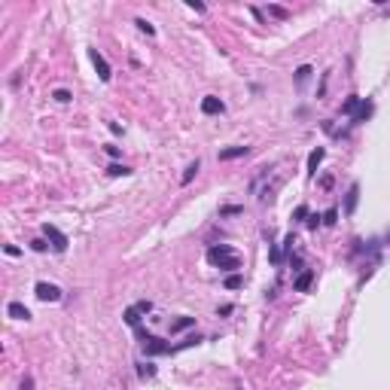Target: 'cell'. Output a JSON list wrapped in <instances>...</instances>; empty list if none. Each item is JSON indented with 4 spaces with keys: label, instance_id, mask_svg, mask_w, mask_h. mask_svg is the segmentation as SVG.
<instances>
[{
    "label": "cell",
    "instance_id": "19",
    "mask_svg": "<svg viewBox=\"0 0 390 390\" xmlns=\"http://www.w3.org/2000/svg\"><path fill=\"white\" fill-rule=\"evenodd\" d=\"M107 174H110V177H128V174H131V168H125V165H110V168H107Z\"/></svg>",
    "mask_w": 390,
    "mask_h": 390
},
{
    "label": "cell",
    "instance_id": "28",
    "mask_svg": "<svg viewBox=\"0 0 390 390\" xmlns=\"http://www.w3.org/2000/svg\"><path fill=\"white\" fill-rule=\"evenodd\" d=\"M223 214H226V217H232V214H241V207H235V204H229V207H223Z\"/></svg>",
    "mask_w": 390,
    "mask_h": 390
},
{
    "label": "cell",
    "instance_id": "20",
    "mask_svg": "<svg viewBox=\"0 0 390 390\" xmlns=\"http://www.w3.org/2000/svg\"><path fill=\"white\" fill-rule=\"evenodd\" d=\"M134 25H137V28H140V31H144V34H147V37H153V34H156V28H153V25H150V22H147V19H137V22H134Z\"/></svg>",
    "mask_w": 390,
    "mask_h": 390
},
{
    "label": "cell",
    "instance_id": "7",
    "mask_svg": "<svg viewBox=\"0 0 390 390\" xmlns=\"http://www.w3.org/2000/svg\"><path fill=\"white\" fill-rule=\"evenodd\" d=\"M229 256H235V250H232V247H229V244H220V247H210V250H207V259L210 262H220V259H229Z\"/></svg>",
    "mask_w": 390,
    "mask_h": 390
},
{
    "label": "cell",
    "instance_id": "13",
    "mask_svg": "<svg viewBox=\"0 0 390 390\" xmlns=\"http://www.w3.org/2000/svg\"><path fill=\"white\" fill-rule=\"evenodd\" d=\"M198 168H201V162H198V158H195L192 165H186V171H183V177H180V183H183V186H189V183H192V177L198 174Z\"/></svg>",
    "mask_w": 390,
    "mask_h": 390
},
{
    "label": "cell",
    "instance_id": "3",
    "mask_svg": "<svg viewBox=\"0 0 390 390\" xmlns=\"http://www.w3.org/2000/svg\"><path fill=\"white\" fill-rule=\"evenodd\" d=\"M144 351L150 353V357H158V353H171L174 348L168 342H162V339H156V335H147V339H144Z\"/></svg>",
    "mask_w": 390,
    "mask_h": 390
},
{
    "label": "cell",
    "instance_id": "18",
    "mask_svg": "<svg viewBox=\"0 0 390 390\" xmlns=\"http://www.w3.org/2000/svg\"><path fill=\"white\" fill-rule=\"evenodd\" d=\"M238 287H244V277L241 274H229L226 277V290H238Z\"/></svg>",
    "mask_w": 390,
    "mask_h": 390
},
{
    "label": "cell",
    "instance_id": "27",
    "mask_svg": "<svg viewBox=\"0 0 390 390\" xmlns=\"http://www.w3.org/2000/svg\"><path fill=\"white\" fill-rule=\"evenodd\" d=\"M31 247H34L37 253H43V250H46V241H40V238H37V241H31Z\"/></svg>",
    "mask_w": 390,
    "mask_h": 390
},
{
    "label": "cell",
    "instance_id": "12",
    "mask_svg": "<svg viewBox=\"0 0 390 390\" xmlns=\"http://www.w3.org/2000/svg\"><path fill=\"white\" fill-rule=\"evenodd\" d=\"M247 153H250L247 147H229V150L220 153V158H223V162H229V158H241V156H247Z\"/></svg>",
    "mask_w": 390,
    "mask_h": 390
},
{
    "label": "cell",
    "instance_id": "22",
    "mask_svg": "<svg viewBox=\"0 0 390 390\" xmlns=\"http://www.w3.org/2000/svg\"><path fill=\"white\" fill-rule=\"evenodd\" d=\"M308 77H311V67H308V64H302V67L296 70V82H305Z\"/></svg>",
    "mask_w": 390,
    "mask_h": 390
},
{
    "label": "cell",
    "instance_id": "2",
    "mask_svg": "<svg viewBox=\"0 0 390 390\" xmlns=\"http://www.w3.org/2000/svg\"><path fill=\"white\" fill-rule=\"evenodd\" d=\"M34 293H37L40 302H58L61 299V290L55 287V283H46V280H40L37 287H34Z\"/></svg>",
    "mask_w": 390,
    "mask_h": 390
},
{
    "label": "cell",
    "instance_id": "17",
    "mask_svg": "<svg viewBox=\"0 0 390 390\" xmlns=\"http://www.w3.org/2000/svg\"><path fill=\"white\" fill-rule=\"evenodd\" d=\"M369 113H372V104L366 101V104H360V110L353 113V122H366V119H369Z\"/></svg>",
    "mask_w": 390,
    "mask_h": 390
},
{
    "label": "cell",
    "instance_id": "5",
    "mask_svg": "<svg viewBox=\"0 0 390 390\" xmlns=\"http://www.w3.org/2000/svg\"><path fill=\"white\" fill-rule=\"evenodd\" d=\"M88 58H92V64H95V70H98V77H101L104 82H107V79L113 77V74H110V64H107V58H104L98 49H92V52H88Z\"/></svg>",
    "mask_w": 390,
    "mask_h": 390
},
{
    "label": "cell",
    "instance_id": "26",
    "mask_svg": "<svg viewBox=\"0 0 390 390\" xmlns=\"http://www.w3.org/2000/svg\"><path fill=\"white\" fill-rule=\"evenodd\" d=\"M137 372H140V375H144V378H150V375H156V369H153V366H140Z\"/></svg>",
    "mask_w": 390,
    "mask_h": 390
},
{
    "label": "cell",
    "instance_id": "14",
    "mask_svg": "<svg viewBox=\"0 0 390 390\" xmlns=\"http://www.w3.org/2000/svg\"><path fill=\"white\" fill-rule=\"evenodd\" d=\"M189 326H195V317H177V320L171 323V332H183Z\"/></svg>",
    "mask_w": 390,
    "mask_h": 390
},
{
    "label": "cell",
    "instance_id": "21",
    "mask_svg": "<svg viewBox=\"0 0 390 390\" xmlns=\"http://www.w3.org/2000/svg\"><path fill=\"white\" fill-rule=\"evenodd\" d=\"M52 98H55L58 104H67V101H70V92H67V88H55V92H52Z\"/></svg>",
    "mask_w": 390,
    "mask_h": 390
},
{
    "label": "cell",
    "instance_id": "10",
    "mask_svg": "<svg viewBox=\"0 0 390 390\" xmlns=\"http://www.w3.org/2000/svg\"><path fill=\"white\" fill-rule=\"evenodd\" d=\"M323 156H326L323 147H317V150L308 156V174H317V168H320V162H323Z\"/></svg>",
    "mask_w": 390,
    "mask_h": 390
},
{
    "label": "cell",
    "instance_id": "6",
    "mask_svg": "<svg viewBox=\"0 0 390 390\" xmlns=\"http://www.w3.org/2000/svg\"><path fill=\"white\" fill-rule=\"evenodd\" d=\"M223 110H226V104H223L217 95H207V98L201 101V113H204V116H214V113H223Z\"/></svg>",
    "mask_w": 390,
    "mask_h": 390
},
{
    "label": "cell",
    "instance_id": "23",
    "mask_svg": "<svg viewBox=\"0 0 390 390\" xmlns=\"http://www.w3.org/2000/svg\"><path fill=\"white\" fill-rule=\"evenodd\" d=\"M335 217H339V210H335V207H329L326 214H323V223H326V226H332V223H335Z\"/></svg>",
    "mask_w": 390,
    "mask_h": 390
},
{
    "label": "cell",
    "instance_id": "29",
    "mask_svg": "<svg viewBox=\"0 0 390 390\" xmlns=\"http://www.w3.org/2000/svg\"><path fill=\"white\" fill-rule=\"evenodd\" d=\"M19 390H34V378H31V375H28V378H25V381H22V387H19Z\"/></svg>",
    "mask_w": 390,
    "mask_h": 390
},
{
    "label": "cell",
    "instance_id": "9",
    "mask_svg": "<svg viewBox=\"0 0 390 390\" xmlns=\"http://www.w3.org/2000/svg\"><path fill=\"white\" fill-rule=\"evenodd\" d=\"M6 314L15 317V320H28V317H31V311H28L22 302H9V305H6Z\"/></svg>",
    "mask_w": 390,
    "mask_h": 390
},
{
    "label": "cell",
    "instance_id": "8",
    "mask_svg": "<svg viewBox=\"0 0 390 390\" xmlns=\"http://www.w3.org/2000/svg\"><path fill=\"white\" fill-rule=\"evenodd\" d=\"M357 201H360V183H351L348 198H345V214H353V210H357Z\"/></svg>",
    "mask_w": 390,
    "mask_h": 390
},
{
    "label": "cell",
    "instance_id": "30",
    "mask_svg": "<svg viewBox=\"0 0 390 390\" xmlns=\"http://www.w3.org/2000/svg\"><path fill=\"white\" fill-rule=\"evenodd\" d=\"M189 6H192L195 12H204V3H198V0H189Z\"/></svg>",
    "mask_w": 390,
    "mask_h": 390
},
{
    "label": "cell",
    "instance_id": "24",
    "mask_svg": "<svg viewBox=\"0 0 390 390\" xmlns=\"http://www.w3.org/2000/svg\"><path fill=\"white\" fill-rule=\"evenodd\" d=\"M269 12L274 15V19H287V9L283 6H269Z\"/></svg>",
    "mask_w": 390,
    "mask_h": 390
},
{
    "label": "cell",
    "instance_id": "15",
    "mask_svg": "<svg viewBox=\"0 0 390 390\" xmlns=\"http://www.w3.org/2000/svg\"><path fill=\"white\" fill-rule=\"evenodd\" d=\"M360 104H363V101H360L357 95H353V98H348V101L342 104V113H345V116H351V113H357V110H360Z\"/></svg>",
    "mask_w": 390,
    "mask_h": 390
},
{
    "label": "cell",
    "instance_id": "16",
    "mask_svg": "<svg viewBox=\"0 0 390 390\" xmlns=\"http://www.w3.org/2000/svg\"><path fill=\"white\" fill-rule=\"evenodd\" d=\"M217 265H220L223 272H232V269H238V265H241V259H238V253H235V256H229V259H220Z\"/></svg>",
    "mask_w": 390,
    "mask_h": 390
},
{
    "label": "cell",
    "instance_id": "1",
    "mask_svg": "<svg viewBox=\"0 0 390 390\" xmlns=\"http://www.w3.org/2000/svg\"><path fill=\"white\" fill-rule=\"evenodd\" d=\"M150 311H153V302H150V299H140L137 305L125 308V323L128 326H137L140 323V314H150Z\"/></svg>",
    "mask_w": 390,
    "mask_h": 390
},
{
    "label": "cell",
    "instance_id": "25",
    "mask_svg": "<svg viewBox=\"0 0 390 390\" xmlns=\"http://www.w3.org/2000/svg\"><path fill=\"white\" fill-rule=\"evenodd\" d=\"M3 253H6V256H19V247H15V244H6Z\"/></svg>",
    "mask_w": 390,
    "mask_h": 390
},
{
    "label": "cell",
    "instance_id": "4",
    "mask_svg": "<svg viewBox=\"0 0 390 390\" xmlns=\"http://www.w3.org/2000/svg\"><path fill=\"white\" fill-rule=\"evenodd\" d=\"M43 235L52 241V247H55L58 253H61V250H67V235H64V232H58L55 226H49V223H46V226H43Z\"/></svg>",
    "mask_w": 390,
    "mask_h": 390
},
{
    "label": "cell",
    "instance_id": "11",
    "mask_svg": "<svg viewBox=\"0 0 390 390\" xmlns=\"http://www.w3.org/2000/svg\"><path fill=\"white\" fill-rule=\"evenodd\" d=\"M311 280H314V272H302V274L296 277V293H308Z\"/></svg>",
    "mask_w": 390,
    "mask_h": 390
}]
</instances>
